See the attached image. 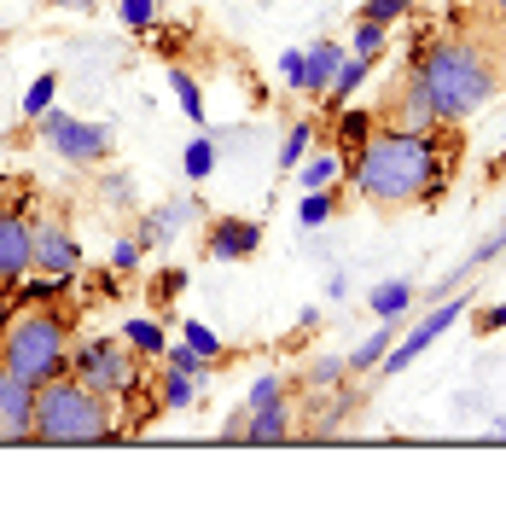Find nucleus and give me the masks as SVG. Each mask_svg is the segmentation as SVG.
Instances as JSON below:
<instances>
[{"mask_svg": "<svg viewBox=\"0 0 506 512\" xmlns=\"http://www.w3.org/2000/svg\"><path fill=\"white\" fill-rule=\"evenodd\" d=\"M454 134L431 128V134H408V128H373L367 146L344 163V181L361 204L373 210H413V204H437L454 175Z\"/></svg>", "mask_w": 506, "mask_h": 512, "instance_id": "1", "label": "nucleus"}, {"mask_svg": "<svg viewBox=\"0 0 506 512\" xmlns=\"http://www.w3.org/2000/svg\"><path fill=\"white\" fill-rule=\"evenodd\" d=\"M408 70L425 82V94H431V105L448 128L477 117L501 94V59H495V47H483L472 35H443V41H425V47L413 41Z\"/></svg>", "mask_w": 506, "mask_h": 512, "instance_id": "2", "label": "nucleus"}, {"mask_svg": "<svg viewBox=\"0 0 506 512\" xmlns=\"http://www.w3.org/2000/svg\"><path fill=\"white\" fill-rule=\"evenodd\" d=\"M105 437H117V402H105L70 373L35 390V443H105Z\"/></svg>", "mask_w": 506, "mask_h": 512, "instance_id": "3", "label": "nucleus"}, {"mask_svg": "<svg viewBox=\"0 0 506 512\" xmlns=\"http://www.w3.org/2000/svg\"><path fill=\"white\" fill-rule=\"evenodd\" d=\"M0 367H12L18 379H30L35 390L47 379H59L70 367V320L59 303H41V309H18L0 332Z\"/></svg>", "mask_w": 506, "mask_h": 512, "instance_id": "4", "label": "nucleus"}, {"mask_svg": "<svg viewBox=\"0 0 506 512\" xmlns=\"http://www.w3.org/2000/svg\"><path fill=\"white\" fill-rule=\"evenodd\" d=\"M70 379H82L88 390H99L105 402H128L146 373H140V350H128L123 338H70Z\"/></svg>", "mask_w": 506, "mask_h": 512, "instance_id": "5", "label": "nucleus"}, {"mask_svg": "<svg viewBox=\"0 0 506 512\" xmlns=\"http://www.w3.org/2000/svg\"><path fill=\"white\" fill-rule=\"evenodd\" d=\"M35 128H41V146H53L64 163H99L111 152V128L88 123V117H70L59 105H47V111L35 117Z\"/></svg>", "mask_w": 506, "mask_h": 512, "instance_id": "6", "label": "nucleus"}, {"mask_svg": "<svg viewBox=\"0 0 506 512\" xmlns=\"http://www.w3.org/2000/svg\"><path fill=\"white\" fill-rule=\"evenodd\" d=\"M460 315H466V297H443V303H431V315L419 320V326H413L402 344H390V355L379 361V373H384V379H396L402 367H413V361L431 350V344H437V338H443V332H448V326H454Z\"/></svg>", "mask_w": 506, "mask_h": 512, "instance_id": "7", "label": "nucleus"}, {"mask_svg": "<svg viewBox=\"0 0 506 512\" xmlns=\"http://www.w3.org/2000/svg\"><path fill=\"white\" fill-rule=\"evenodd\" d=\"M24 274H35V222L24 210H0V291H12Z\"/></svg>", "mask_w": 506, "mask_h": 512, "instance_id": "8", "label": "nucleus"}, {"mask_svg": "<svg viewBox=\"0 0 506 512\" xmlns=\"http://www.w3.org/2000/svg\"><path fill=\"white\" fill-rule=\"evenodd\" d=\"M35 274H53V280H76L82 274V245L59 216H41L35 222Z\"/></svg>", "mask_w": 506, "mask_h": 512, "instance_id": "9", "label": "nucleus"}, {"mask_svg": "<svg viewBox=\"0 0 506 512\" xmlns=\"http://www.w3.org/2000/svg\"><path fill=\"white\" fill-rule=\"evenodd\" d=\"M379 123L384 128H408V134H431V128H443V117H437V105H431V94H425V82L408 70V82L379 105Z\"/></svg>", "mask_w": 506, "mask_h": 512, "instance_id": "10", "label": "nucleus"}, {"mask_svg": "<svg viewBox=\"0 0 506 512\" xmlns=\"http://www.w3.org/2000/svg\"><path fill=\"white\" fill-rule=\"evenodd\" d=\"M24 437H35V384L0 367V443H24Z\"/></svg>", "mask_w": 506, "mask_h": 512, "instance_id": "11", "label": "nucleus"}, {"mask_svg": "<svg viewBox=\"0 0 506 512\" xmlns=\"http://www.w3.org/2000/svg\"><path fill=\"white\" fill-rule=\"evenodd\" d=\"M198 216H204V204H198L192 192H175L169 204H158V210H146V216H140L134 239H140L146 251H152V245H169V239H181V233L198 222Z\"/></svg>", "mask_w": 506, "mask_h": 512, "instance_id": "12", "label": "nucleus"}, {"mask_svg": "<svg viewBox=\"0 0 506 512\" xmlns=\"http://www.w3.org/2000/svg\"><path fill=\"white\" fill-rule=\"evenodd\" d=\"M204 251L216 262H251L262 251V222H251V216H216L204 227Z\"/></svg>", "mask_w": 506, "mask_h": 512, "instance_id": "13", "label": "nucleus"}, {"mask_svg": "<svg viewBox=\"0 0 506 512\" xmlns=\"http://www.w3.org/2000/svg\"><path fill=\"white\" fill-rule=\"evenodd\" d=\"M344 59H349V47H338L332 35H326V41H315V47H303V94H309V99L326 94V88L338 82Z\"/></svg>", "mask_w": 506, "mask_h": 512, "instance_id": "14", "label": "nucleus"}, {"mask_svg": "<svg viewBox=\"0 0 506 512\" xmlns=\"http://www.w3.org/2000/svg\"><path fill=\"white\" fill-rule=\"evenodd\" d=\"M291 425H297V414H291V402L280 396V402H268V408H251V414H245L239 443H285Z\"/></svg>", "mask_w": 506, "mask_h": 512, "instance_id": "15", "label": "nucleus"}, {"mask_svg": "<svg viewBox=\"0 0 506 512\" xmlns=\"http://www.w3.org/2000/svg\"><path fill=\"white\" fill-rule=\"evenodd\" d=\"M379 128V111L373 105H344L338 117H332V152H344V163L367 146V134Z\"/></svg>", "mask_w": 506, "mask_h": 512, "instance_id": "16", "label": "nucleus"}, {"mask_svg": "<svg viewBox=\"0 0 506 512\" xmlns=\"http://www.w3.org/2000/svg\"><path fill=\"white\" fill-rule=\"evenodd\" d=\"M297 181H303V192H309V187H338V181H344V152L315 146L309 158L297 163Z\"/></svg>", "mask_w": 506, "mask_h": 512, "instance_id": "17", "label": "nucleus"}, {"mask_svg": "<svg viewBox=\"0 0 506 512\" xmlns=\"http://www.w3.org/2000/svg\"><path fill=\"white\" fill-rule=\"evenodd\" d=\"M367 303H373L379 320H402L413 309V280H402V274H396V280H379V286L367 291Z\"/></svg>", "mask_w": 506, "mask_h": 512, "instance_id": "18", "label": "nucleus"}, {"mask_svg": "<svg viewBox=\"0 0 506 512\" xmlns=\"http://www.w3.org/2000/svg\"><path fill=\"white\" fill-rule=\"evenodd\" d=\"M390 344H396V320H384L379 332H367V338H361V344H355V350L344 355V361H349V373H373V367H379L384 355H390Z\"/></svg>", "mask_w": 506, "mask_h": 512, "instance_id": "19", "label": "nucleus"}, {"mask_svg": "<svg viewBox=\"0 0 506 512\" xmlns=\"http://www.w3.org/2000/svg\"><path fill=\"white\" fill-rule=\"evenodd\" d=\"M367 70H373V64H367V59H355V53H349V59H344V70H338V82H332V88L320 94V105H326V111H344L349 99L361 94V82H367Z\"/></svg>", "mask_w": 506, "mask_h": 512, "instance_id": "20", "label": "nucleus"}, {"mask_svg": "<svg viewBox=\"0 0 506 512\" xmlns=\"http://www.w3.org/2000/svg\"><path fill=\"white\" fill-rule=\"evenodd\" d=\"M123 344H128V350H140V355H152V361H158V355L169 350V332H163V320L134 315V320L123 326Z\"/></svg>", "mask_w": 506, "mask_h": 512, "instance_id": "21", "label": "nucleus"}, {"mask_svg": "<svg viewBox=\"0 0 506 512\" xmlns=\"http://www.w3.org/2000/svg\"><path fill=\"white\" fill-rule=\"evenodd\" d=\"M315 146H320V128L309 123V117H303V123H291V134H285V146H280V175H291V169L309 158Z\"/></svg>", "mask_w": 506, "mask_h": 512, "instance_id": "22", "label": "nucleus"}, {"mask_svg": "<svg viewBox=\"0 0 506 512\" xmlns=\"http://www.w3.org/2000/svg\"><path fill=\"white\" fill-rule=\"evenodd\" d=\"M349 53L367 64H379L384 53H390V24H373V18H361L355 24V41H349Z\"/></svg>", "mask_w": 506, "mask_h": 512, "instance_id": "23", "label": "nucleus"}, {"mask_svg": "<svg viewBox=\"0 0 506 512\" xmlns=\"http://www.w3.org/2000/svg\"><path fill=\"white\" fill-rule=\"evenodd\" d=\"M192 402H198V379H192V373H163V384H158L163 414H181V408H192Z\"/></svg>", "mask_w": 506, "mask_h": 512, "instance_id": "24", "label": "nucleus"}, {"mask_svg": "<svg viewBox=\"0 0 506 512\" xmlns=\"http://www.w3.org/2000/svg\"><path fill=\"white\" fill-rule=\"evenodd\" d=\"M332 216H338V192L332 187H309L303 192V204H297V222L303 227H326Z\"/></svg>", "mask_w": 506, "mask_h": 512, "instance_id": "25", "label": "nucleus"}, {"mask_svg": "<svg viewBox=\"0 0 506 512\" xmlns=\"http://www.w3.org/2000/svg\"><path fill=\"white\" fill-rule=\"evenodd\" d=\"M181 163H187V181H210L216 175V134H192Z\"/></svg>", "mask_w": 506, "mask_h": 512, "instance_id": "26", "label": "nucleus"}, {"mask_svg": "<svg viewBox=\"0 0 506 512\" xmlns=\"http://www.w3.org/2000/svg\"><path fill=\"white\" fill-rule=\"evenodd\" d=\"M169 88H175V99H181V111H187L192 123H204V88L192 82L181 64H169Z\"/></svg>", "mask_w": 506, "mask_h": 512, "instance_id": "27", "label": "nucleus"}, {"mask_svg": "<svg viewBox=\"0 0 506 512\" xmlns=\"http://www.w3.org/2000/svg\"><path fill=\"white\" fill-rule=\"evenodd\" d=\"M53 99H59V76H53V70H41V76L30 82V94H24V105H18V111H24V123H35Z\"/></svg>", "mask_w": 506, "mask_h": 512, "instance_id": "28", "label": "nucleus"}, {"mask_svg": "<svg viewBox=\"0 0 506 512\" xmlns=\"http://www.w3.org/2000/svg\"><path fill=\"white\" fill-rule=\"evenodd\" d=\"M163 367H169V373H192V379H204V373H210L216 361H204V355L187 350L181 338H169V350H163Z\"/></svg>", "mask_w": 506, "mask_h": 512, "instance_id": "29", "label": "nucleus"}, {"mask_svg": "<svg viewBox=\"0 0 506 512\" xmlns=\"http://www.w3.org/2000/svg\"><path fill=\"white\" fill-rule=\"evenodd\" d=\"M181 344H187V350H198L204 361H222V350H227V344L210 332V326H204V320H187V326H181Z\"/></svg>", "mask_w": 506, "mask_h": 512, "instance_id": "30", "label": "nucleus"}, {"mask_svg": "<svg viewBox=\"0 0 506 512\" xmlns=\"http://www.w3.org/2000/svg\"><path fill=\"white\" fill-rule=\"evenodd\" d=\"M280 396H291V384H285L280 373H262V379L251 384V396H245V414H251V408H268V402H280Z\"/></svg>", "mask_w": 506, "mask_h": 512, "instance_id": "31", "label": "nucleus"}, {"mask_svg": "<svg viewBox=\"0 0 506 512\" xmlns=\"http://www.w3.org/2000/svg\"><path fill=\"white\" fill-rule=\"evenodd\" d=\"M117 18L128 30H152L158 24V0H117Z\"/></svg>", "mask_w": 506, "mask_h": 512, "instance_id": "32", "label": "nucleus"}, {"mask_svg": "<svg viewBox=\"0 0 506 512\" xmlns=\"http://www.w3.org/2000/svg\"><path fill=\"white\" fill-rule=\"evenodd\" d=\"M344 373H349L344 355H326V361H315V367H309V384H315V390H338V384H344Z\"/></svg>", "mask_w": 506, "mask_h": 512, "instance_id": "33", "label": "nucleus"}, {"mask_svg": "<svg viewBox=\"0 0 506 512\" xmlns=\"http://www.w3.org/2000/svg\"><path fill=\"white\" fill-rule=\"evenodd\" d=\"M99 198H105L111 210H128V204H134V181H128V175H117V169H111V175L99 181Z\"/></svg>", "mask_w": 506, "mask_h": 512, "instance_id": "34", "label": "nucleus"}, {"mask_svg": "<svg viewBox=\"0 0 506 512\" xmlns=\"http://www.w3.org/2000/svg\"><path fill=\"white\" fill-rule=\"evenodd\" d=\"M140 256H146V245L128 233V239H117V245H111V268H117V274H140Z\"/></svg>", "mask_w": 506, "mask_h": 512, "instance_id": "35", "label": "nucleus"}, {"mask_svg": "<svg viewBox=\"0 0 506 512\" xmlns=\"http://www.w3.org/2000/svg\"><path fill=\"white\" fill-rule=\"evenodd\" d=\"M408 12H413V0H361V18H373V24H396Z\"/></svg>", "mask_w": 506, "mask_h": 512, "instance_id": "36", "label": "nucleus"}, {"mask_svg": "<svg viewBox=\"0 0 506 512\" xmlns=\"http://www.w3.org/2000/svg\"><path fill=\"white\" fill-rule=\"evenodd\" d=\"M495 256H506V222L495 227V233H489V239H483V245H477L472 256H466V262H472V268H489Z\"/></svg>", "mask_w": 506, "mask_h": 512, "instance_id": "37", "label": "nucleus"}, {"mask_svg": "<svg viewBox=\"0 0 506 512\" xmlns=\"http://www.w3.org/2000/svg\"><path fill=\"white\" fill-rule=\"evenodd\" d=\"M280 76H285V88L303 94V47H297V53H280Z\"/></svg>", "mask_w": 506, "mask_h": 512, "instance_id": "38", "label": "nucleus"}, {"mask_svg": "<svg viewBox=\"0 0 506 512\" xmlns=\"http://www.w3.org/2000/svg\"><path fill=\"white\" fill-rule=\"evenodd\" d=\"M472 326H477V332H506V303H495V309H477Z\"/></svg>", "mask_w": 506, "mask_h": 512, "instance_id": "39", "label": "nucleus"}, {"mask_svg": "<svg viewBox=\"0 0 506 512\" xmlns=\"http://www.w3.org/2000/svg\"><path fill=\"white\" fill-rule=\"evenodd\" d=\"M181 286H187V274H181V268H163L158 280H152V297H175Z\"/></svg>", "mask_w": 506, "mask_h": 512, "instance_id": "40", "label": "nucleus"}, {"mask_svg": "<svg viewBox=\"0 0 506 512\" xmlns=\"http://www.w3.org/2000/svg\"><path fill=\"white\" fill-rule=\"evenodd\" d=\"M47 6H53V12H94L99 0H47Z\"/></svg>", "mask_w": 506, "mask_h": 512, "instance_id": "41", "label": "nucleus"}, {"mask_svg": "<svg viewBox=\"0 0 506 512\" xmlns=\"http://www.w3.org/2000/svg\"><path fill=\"white\" fill-rule=\"evenodd\" d=\"M489 437H495V443L506 437V414H495V419H489Z\"/></svg>", "mask_w": 506, "mask_h": 512, "instance_id": "42", "label": "nucleus"}, {"mask_svg": "<svg viewBox=\"0 0 506 512\" xmlns=\"http://www.w3.org/2000/svg\"><path fill=\"white\" fill-rule=\"evenodd\" d=\"M495 12H501V18H506V0H495Z\"/></svg>", "mask_w": 506, "mask_h": 512, "instance_id": "43", "label": "nucleus"}]
</instances>
